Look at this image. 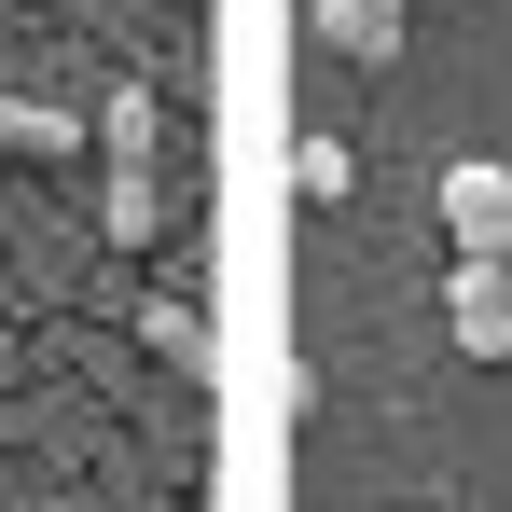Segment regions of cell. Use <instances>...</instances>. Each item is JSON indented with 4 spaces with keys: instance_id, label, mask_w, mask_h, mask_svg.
Returning <instances> with one entry per match:
<instances>
[{
    "instance_id": "cell-9",
    "label": "cell",
    "mask_w": 512,
    "mask_h": 512,
    "mask_svg": "<svg viewBox=\"0 0 512 512\" xmlns=\"http://www.w3.org/2000/svg\"><path fill=\"white\" fill-rule=\"evenodd\" d=\"M0 402H14V333H0Z\"/></svg>"
},
{
    "instance_id": "cell-4",
    "label": "cell",
    "mask_w": 512,
    "mask_h": 512,
    "mask_svg": "<svg viewBox=\"0 0 512 512\" xmlns=\"http://www.w3.org/2000/svg\"><path fill=\"white\" fill-rule=\"evenodd\" d=\"M443 346L457 360H512V277L499 263H443Z\"/></svg>"
},
{
    "instance_id": "cell-1",
    "label": "cell",
    "mask_w": 512,
    "mask_h": 512,
    "mask_svg": "<svg viewBox=\"0 0 512 512\" xmlns=\"http://www.w3.org/2000/svg\"><path fill=\"white\" fill-rule=\"evenodd\" d=\"M0 291H14V305H70V291H97V222H56L28 180H0Z\"/></svg>"
},
{
    "instance_id": "cell-5",
    "label": "cell",
    "mask_w": 512,
    "mask_h": 512,
    "mask_svg": "<svg viewBox=\"0 0 512 512\" xmlns=\"http://www.w3.org/2000/svg\"><path fill=\"white\" fill-rule=\"evenodd\" d=\"M125 333H139V360H167L180 388H208V319H194V291H125Z\"/></svg>"
},
{
    "instance_id": "cell-6",
    "label": "cell",
    "mask_w": 512,
    "mask_h": 512,
    "mask_svg": "<svg viewBox=\"0 0 512 512\" xmlns=\"http://www.w3.org/2000/svg\"><path fill=\"white\" fill-rule=\"evenodd\" d=\"M180 222V180H153V167H97V250H153Z\"/></svg>"
},
{
    "instance_id": "cell-3",
    "label": "cell",
    "mask_w": 512,
    "mask_h": 512,
    "mask_svg": "<svg viewBox=\"0 0 512 512\" xmlns=\"http://www.w3.org/2000/svg\"><path fill=\"white\" fill-rule=\"evenodd\" d=\"M305 28H319L333 70H402V56H416V14H402V0H319Z\"/></svg>"
},
{
    "instance_id": "cell-7",
    "label": "cell",
    "mask_w": 512,
    "mask_h": 512,
    "mask_svg": "<svg viewBox=\"0 0 512 512\" xmlns=\"http://www.w3.org/2000/svg\"><path fill=\"white\" fill-rule=\"evenodd\" d=\"M153 139H167V111H153L139 70H125V84H97V167H153Z\"/></svg>"
},
{
    "instance_id": "cell-2",
    "label": "cell",
    "mask_w": 512,
    "mask_h": 512,
    "mask_svg": "<svg viewBox=\"0 0 512 512\" xmlns=\"http://www.w3.org/2000/svg\"><path fill=\"white\" fill-rule=\"evenodd\" d=\"M429 208H443L457 263H499V277H512V167H499V153H457V167L429 180Z\"/></svg>"
},
{
    "instance_id": "cell-8",
    "label": "cell",
    "mask_w": 512,
    "mask_h": 512,
    "mask_svg": "<svg viewBox=\"0 0 512 512\" xmlns=\"http://www.w3.org/2000/svg\"><path fill=\"white\" fill-rule=\"evenodd\" d=\"M291 180H305V208H346V194H360V153H346L333 125H319V139L291 153Z\"/></svg>"
}]
</instances>
